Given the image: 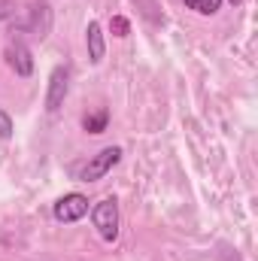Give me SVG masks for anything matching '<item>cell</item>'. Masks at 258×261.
Here are the masks:
<instances>
[{
  "label": "cell",
  "mask_w": 258,
  "mask_h": 261,
  "mask_svg": "<svg viewBox=\"0 0 258 261\" xmlns=\"http://www.w3.org/2000/svg\"><path fill=\"white\" fill-rule=\"evenodd\" d=\"M0 137H3V140H9V137H12V119H9V113H6V110H0Z\"/></svg>",
  "instance_id": "obj_9"
},
{
  "label": "cell",
  "mask_w": 258,
  "mask_h": 261,
  "mask_svg": "<svg viewBox=\"0 0 258 261\" xmlns=\"http://www.w3.org/2000/svg\"><path fill=\"white\" fill-rule=\"evenodd\" d=\"M67 91H70V70L67 67H55L49 76V91H46V110L55 113L64 103Z\"/></svg>",
  "instance_id": "obj_3"
},
{
  "label": "cell",
  "mask_w": 258,
  "mask_h": 261,
  "mask_svg": "<svg viewBox=\"0 0 258 261\" xmlns=\"http://www.w3.org/2000/svg\"><path fill=\"white\" fill-rule=\"evenodd\" d=\"M12 9H15V0H0V21H3V18H9V15H12Z\"/></svg>",
  "instance_id": "obj_12"
},
{
  "label": "cell",
  "mask_w": 258,
  "mask_h": 261,
  "mask_svg": "<svg viewBox=\"0 0 258 261\" xmlns=\"http://www.w3.org/2000/svg\"><path fill=\"white\" fill-rule=\"evenodd\" d=\"M219 6H222V0H197V12H203V15L219 12Z\"/></svg>",
  "instance_id": "obj_10"
},
{
  "label": "cell",
  "mask_w": 258,
  "mask_h": 261,
  "mask_svg": "<svg viewBox=\"0 0 258 261\" xmlns=\"http://www.w3.org/2000/svg\"><path fill=\"white\" fill-rule=\"evenodd\" d=\"M107 122H110V113L107 110H97L94 116H85L82 128L88 130V134H100V130H107Z\"/></svg>",
  "instance_id": "obj_8"
},
{
  "label": "cell",
  "mask_w": 258,
  "mask_h": 261,
  "mask_svg": "<svg viewBox=\"0 0 258 261\" xmlns=\"http://www.w3.org/2000/svg\"><path fill=\"white\" fill-rule=\"evenodd\" d=\"M119 161H122V149H119V146H107V149H100V152L79 170V179H82V182H94V179L107 176Z\"/></svg>",
  "instance_id": "obj_2"
},
{
  "label": "cell",
  "mask_w": 258,
  "mask_h": 261,
  "mask_svg": "<svg viewBox=\"0 0 258 261\" xmlns=\"http://www.w3.org/2000/svg\"><path fill=\"white\" fill-rule=\"evenodd\" d=\"M128 31H131L128 18H122V15H116V18H113V34H116V37H128Z\"/></svg>",
  "instance_id": "obj_11"
},
{
  "label": "cell",
  "mask_w": 258,
  "mask_h": 261,
  "mask_svg": "<svg viewBox=\"0 0 258 261\" xmlns=\"http://www.w3.org/2000/svg\"><path fill=\"white\" fill-rule=\"evenodd\" d=\"M88 213V197L85 195H64L55 203V219L58 222H79L82 216Z\"/></svg>",
  "instance_id": "obj_4"
},
{
  "label": "cell",
  "mask_w": 258,
  "mask_h": 261,
  "mask_svg": "<svg viewBox=\"0 0 258 261\" xmlns=\"http://www.w3.org/2000/svg\"><path fill=\"white\" fill-rule=\"evenodd\" d=\"M231 3H240V0H231Z\"/></svg>",
  "instance_id": "obj_14"
},
{
  "label": "cell",
  "mask_w": 258,
  "mask_h": 261,
  "mask_svg": "<svg viewBox=\"0 0 258 261\" xmlns=\"http://www.w3.org/2000/svg\"><path fill=\"white\" fill-rule=\"evenodd\" d=\"M85 43H88V58L97 64V61L104 58V34H100V24H97V21L88 24V31H85Z\"/></svg>",
  "instance_id": "obj_7"
},
{
  "label": "cell",
  "mask_w": 258,
  "mask_h": 261,
  "mask_svg": "<svg viewBox=\"0 0 258 261\" xmlns=\"http://www.w3.org/2000/svg\"><path fill=\"white\" fill-rule=\"evenodd\" d=\"M6 58H9V64H12V70L18 76H31L34 73V58H31V49L24 43H12L6 49Z\"/></svg>",
  "instance_id": "obj_6"
},
{
  "label": "cell",
  "mask_w": 258,
  "mask_h": 261,
  "mask_svg": "<svg viewBox=\"0 0 258 261\" xmlns=\"http://www.w3.org/2000/svg\"><path fill=\"white\" fill-rule=\"evenodd\" d=\"M91 222H94L97 234H100L104 240L113 243V240L119 237V203H116V197H104V200H97L94 210H91Z\"/></svg>",
  "instance_id": "obj_1"
},
{
  "label": "cell",
  "mask_w": 258,
  "mask_h": 261,
  "mask_svg": "<svg viewBox=\"0 0 258 261\" xmlns=\"http://www.w3.org/2000/svg\"><path fill=\"white\" fill-rule=\"evenodd\" d=\"M28 28L34 31V37H49L52 31V9L46 0H31V9H28Z\"/></svg>",
  "instance_id": "obj_5"
},
{
  "label": "cell",
  "mask_w": 258,
  "mask_h": 261,
  "mask_svg": "<svg viewBox=\"0 0 258 261\" xmlns=\"http://www.w3.org/2000/svg\"><path fill=\"white\" fill-rule=\"evenodd\" d=\"M186 6H189V9H197V0H186Z\"/></svg>",
  "instance_id": "obj_13"
}]
</instances>
